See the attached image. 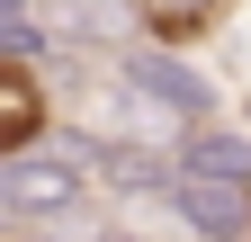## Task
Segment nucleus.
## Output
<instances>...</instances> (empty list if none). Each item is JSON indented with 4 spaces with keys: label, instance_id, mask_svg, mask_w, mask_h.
I'll return each instance as SVG.
<instances>
[{
    "label": "nucleus",
    "instance_id": "1",
    "mask_svg": "<svg viewBox=\"0 0 251 242\" xmlns=\"http://www.w3.org/2000/svg\"><path fill=\"white\" fill-rule=\"evenodd\" d=\"M90 197H99V179H90V153H72V144H36V153L0 162V224L18 233L72 224Z\"/></svg>",
    "mask_w": 251,
    "mask_h": 242
},
{
    "label": "nucleus",
    "instance_id": "2",
    "mask_svg": "<svg viewBox=\"0 0 251 242\" xmlns=\"http://www.w3.org/2000/svg\"><path fill=\"white\" fill-rule=\"evenodd\" d=\"M171 216L198 233V242H251V179H225V170H179L171 162Z\"/></svg>",
    "mask_w": 251,
    "mask_h": 242
},
{
    "label": "nucleus",
    "instance_id": "3",
    "mask_svg": "<svg viewBox=\"0 0 251 242\" xmlns=\"http://www.w3.org/2000/svg\"><path fill=\"white\" fill-rule=\"evenodd\" d=\"M54 135V90H45V63L27 45H0V162L36 153Z\"/></svg>",
    "mask_w": 251,
    "mask_h": 242
},
{
    "label": "nucleus",
    "instance_id": "4",
    "mask_svg": "<svg viewBox=\"0 0 251 242\" xmlns=\"http://www.w3.org/2000/svg\"><path fill=\"white\" fill-rule=\"evenodd\" d=\"M126 81H135V90H144V99L171 117L179 135H188V126H215V117H225L215 81H206V72H188V54H171V45H152V54H126Z\"/></svg>",
    "mask_w": 251,
    "mask_h": 242
},
{
    "label": "nucleus",
    "instance_id": "5",
    "mask_svg": "<svg viewBox=\"0 0 251 242\" xmlns=\"http://www.w3.org/2000/svg\"><path fill=\"white\" fill-rule=\"evenodd\" d=\"M126 18H135L152 45H171V54H179V45H206L215 27L233 18V0H126Z\"/></svg>",
    "mask_w": 251,
    "mask_h": 242
},
{
    "label": "nucleus",
    "instance_id": "6",
    "mask_svg": "<svg viewBox=\"0 0 251 242\" xmlns=\"http://www.w3.org/2000/svg\"><path fill=\"white\" fill-rule=\"evenodd\" d=\"M81 242H152V233H117V224H90Z\"/></svg>",
    "mask_w": 251,
    "mask_h": 242
},
{
    "label": "nucleus",
    "instance_id": "7",
    "mask_svg": "<svg viewBox=\"0 0 251 242\" xmlns=\"http://www.w3.org/2000/svg\"><path fill=\"white\" fill-rule=\"evenodd\" d=\"M0 242H9V233H0Z\"/></svg>",
    "mask_w": 251,
    "mask_h": 242
}]
</instances>
